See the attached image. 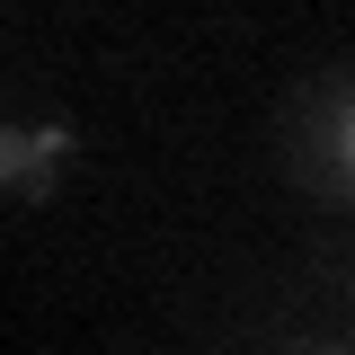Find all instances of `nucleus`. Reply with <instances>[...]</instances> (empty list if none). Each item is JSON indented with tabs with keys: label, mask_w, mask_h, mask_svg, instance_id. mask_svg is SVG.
Wrapping results in <instances>:
<instances>
[{
	"label": "nucleus",
	"mask_w": 355,
	"mask_h": 355,
	"mask_svg": "<svg viewBox=\"0 0 355 355\" xmlns=\"http://www.w3.org/2000/svg\"><path fill=\"white\" fill-rule=\"evenodd\" d=\"M302 160H311V178L355 196V80H329L302 98Z\"/></svg>",
	"instance_id": "obj_1"
},
{
	"label": "nucleus",
	"mask_w": 355,
	"mask_h": 355,
	"mask_svg": "<svg viewBox=\"0 0 355 355\" xmlns=\"http://www.w3.org/2000/svg\"><path fill=\"white\" fill-rule=\"evenodd\" d=\"M62 151H71V133H62V125H9V133H0L9 196H44V187H53V169H62Z\"/></svg>",
	"instance_id": "obj_2"
}]
</instances>
